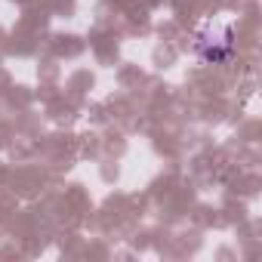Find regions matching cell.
I'll use <instances>...</instances> for the list:
<instances>
[{"label": "cell", "instance_id": "6da1fadb", "mask_svg": "<svg viewBox=\"0 0 262 262\" xmlns=\"http://www.w3.org/2000/svg\"><path fill=\"white\" fill-rule=\"evenodd\" d=\"M194 53L207 65L231 62L234 56V28L231 25H207L194 34Z\"/></svg>", "mask_w": 262, "mask_h": 262}]
</instances>
